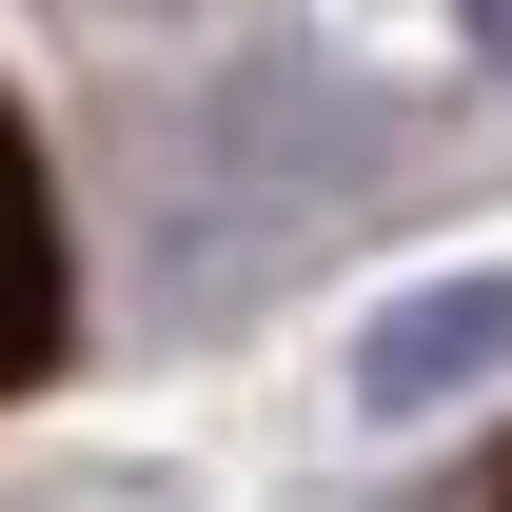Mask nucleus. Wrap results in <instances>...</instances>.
I'll return each instance as SVG.
<instances>
[{
  "label": "nucleus",
  "mask_w": 512,
  "mask_h": 512,
  "mask_svg": "<svg viewBox=\"0 0 512 512\" xmlns=\"http://www.w3.org/2000/svg\"><path fill=\"white\" fill-rule=\"evenodd\" d=\"M493 512H512V473H493Z\"/></svg>",
  "instance_id": "3"
},
{
  "label": "nucleus",
  "mask_w": 512,
  "mask_h": 512,
  "mask_svg": "<svg viewBox=\"0 0 512 512\" xmlns=\"http://www.w3.org/2000/svg\"><path fill=\"white\" fill-rule=\"evenodd\" d=\"M512 375V256H453V276H414V296H375L355 316V434H434V414H473V394Z\"/></svg>",
  "instance_id": "1"
},
{
  "label": "nucleus",
  "mask_w": 512,
  "mask_h": 512,
  "mask_svg": "<svg viewBox=\"0 0 512 512\" xmlns=\"http://www.w3.org/2000/svg\"><path fill=\"white\" fill-rule=\"evenodd\" d=\"M60 316H79V296H60V197H40V138L0 119V394L60 355Z\"/></svg>",
  "instance_id": "2"
}]
</instances>
